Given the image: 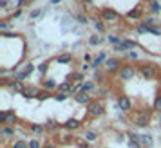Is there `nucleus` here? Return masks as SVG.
I'll use <instances>...</instances> for the list:
<instances>
[{
	"instance_id": "nucleus-1",
	"label": "nucleus",
	"mask_w": 161,
	"mask_h": 148,
	"mask_svg": "<svg viewBox=\"0 0 161 148\" xmlns=\"http://www.w3.org/2000/svg\"><path fill=\"white\" fill-rule=\"evenodd\" d=\"M138 74L147 82H154V80L159 78L161 69L154 61H141V63H138Z\"/></svg>"
},
{
	"instance_id": "nucleus-2",
	"label": "nucleus",
	"mask_w": 161,
	"mask_h": 148,
	"mask_svg": "<svg viewBox=\"0 0 161 148\" xmlns=\"http://www.w3.org/2000/svg\"><path fill=\"white\" fill-rule=\"evenodd\" d=\"M103 114H105V103H103L102 99H92L91 103L85 107V116H87L89 119H98L102 118Z\"/></svg>"
},
{
	"instance_id": "nucleus-3",
	"label": "nucleus",
	"mask_w": 161,
	"mask_h": 148,
	"mask_svg": "<svg viewBox=\"0 0 161 148\" xmlns=\"http://www.w3.org/2000/svg\"><path fill=\"white\" fill-rule=\"evenodd\" d=\"M138 74V65L136 63H130V61H123V65L119 69V72H118V78H119V82H130L132 78Z\"/></svg>"
},
{
	"instance_id": "nucleus-4",
	"label": "nucleus",
	"mask_w": 161,
	"mask_h": 148,
	"mask_svg": "<svg viewBox=\"0 0 161 148\" xmlns=\"http://www.w3.org/2000/svg\"><path fill=\"white\" fill-rule=\"evenodd\" d=\"M150 116H152V110H148V107H145V108L138 110L132 116V123L139 128H147L148 123H150Z\"/></svg>"
},
{
	"instance_id": "nucleus-5",
	"label": "nucleus",
	"mask_w": 161,
	"mask_h": 148,
	"mask_svg": "<svg viewBox=\"0 0 161 148\" xmlns=\"http://www.w3.org/2000/svg\"><path fill=\"white\" fill-rule=\"evenodd\" d=\"M121 65H123V60H121V58H118V56H110V58L105 61V65H103V71H105V74H107V76L114 78V76L119 72Z\"/></svg>"
},
{
	"instance_id": "nucleus-6",
	"label": "nucleus",
	"mask_w": 161,
	"mask_h": 148,
	"mask_svg": "<svg viewBox=\"0 0 161 148\" xmlns=\"http://www.w3.org/2000/svg\"><path fill=\"white\" fill-rule=\"evenodd\" d=\"M0 83H2V87H6V89L11 90L13 94H24V90L27 87V85H24V82H20V80H8V78H2Z\"/></svg>"
},
{
	"instance_id": "nucleus-7",
	"label": "nucleus",
	"mask_w": 161,
	"mask_h": 148,
	"mask_svg": "<svg viewBox=\"0 0 161 148\" xmlns=\"http://www.w3.org/2000/svg\"><path fill=\"white\" fill-rule=\"evenodd\" d=\"M100 18H102L105 24H118L121 20V15L112 8H103L102 11H100Z\"/></svg>"
},
{
	"instance_id": "nucleus-8",
	"label": "nucleus",
	"mask_w": 161,
	"mask_h": 148,
	"mask_svg": "<svg viewBox=\"0 0 161 148\" xmlns=\"http://www.w3.org/2000/svg\"><path fill=\"white\" fill-rule=\"evenodd\" d=\"M33 72H35V65H33L31 61H27V63H24L22 71H13V80H20V82H24V80L31 78V74Z\"/></svg>"
},
{
	"instance_id": "nucleus-9",
	"label": "nucleus",
	"mask_w": 161,
	"mask_h": 148,
	"mask_svg": "<svg viewBox=\"0 0 161 148\" xmlns=\"http://www.w3.org/2000/svg\"><path fill=\"white\" fill-rule=\"evenodd\" d=\"M123 18L125 20H138V22H141V20L145 18V8H143L141 4H138L136 8H132L130 11H127Z\"/></svg>"
},
{
	"instance_id": "nucleus-10",
	"label": "nucleus",
	"mask_w": 161,
	"mask_h": 148,
	"mask_svg": "<svg viewBox=\"0 0 161 148\" xmlns=\"http://www.w3.org/2000/svg\"><path fill=\"white\" fill-rule=\"evenodd\" d=\"M116 105L121 112H132L134 110V101H132L127 94H119L118 99H116Z\"/></svg>"
},
{
	"instance_id": "nucleus-11",
	"label": "nucleus",
	"mask_w": 161,
	"mask_h": 148,
	"mask_svg": "<svg viewBox=\"0 0 161 148\" xmlns=\"http://www.w3.org/2000/svg\"><path fill=\"white\" fill-rule=\"evenodd\" d=\"M56 92H60V94H67V96H76V90H74V83L69 82V80H65V82H62L58 85V89H56Z\"/></svg>"
},
{
	"instance_id": "nucleus-12",
	"label": "nucleus",
	"mask_w": 161,
	"mask_h": 148,
	"mask_svg": "<svg viewBox=\"0 0 161 148\" xmlns=\"http://www.w3.org/2000/svg\"><path fill=\"white\" fill-rule=\"evenodd\" d=\"M40 89H42L40 85H27L22 96L25 98V99H36V98L40 96V92H42Z\"/></svg>"
},
{
	"instance_id": "nucleus-13",
	"label": "nucleus",
	"mask_w": 161,
	"mask_h": 148,
	"mask_svg": "<svg viewBox=\"0 0 161 148\" xmlns=\"http://www.w3.org/2000/svg\"><path fill=\"white\" fill-rule=\"evenodd\" d=\"M92 99H94V98H92V94L83 92V90H81V92H78V94L74 96V101H76V103H78V105H85V107H87Z\"/></svg>"
},
{
	"instance_id": "nucleus-14",
	"label": "nucleus",
	"mask_w": 161,
	"mask_h": 148,
	"mask_svg": "<svg viewBox=\"0 0 161 148\" xmlns=\"http://www.w3.org/2000/svg\"><path fill=\"white\" fill-rule=\"evenodd\" d=\"M58 85H60V83H56L53 78H42V82H40V87H42L44 90H49V92H53V90L56 92Z\"/></svg>"
},
{
	"instance_id": "nucleus-15",
	"label": "nucleus",
	"mask_w": 161,
	"mask_h": 148,
	"mask_svg": "<svg viewBox=\"0 0 161 148\" xmlns=\"http://www.w3.org/2000/svg\"><path fill=\"white\" fill-rule=\"evenodd\" d=\"M81 125H83V123H81L78 118H69L65 123H64V128H65V130H69V132H74V130L81 128Z\"/></svg>"
},
{
	"instance_id": "nucleus-16",
	"label": "nucleus",
	"mask_w": 161,
	"mask_h": 148,
	"mask_svg": "<svg viewBox=\"0 0 161 148\" xmlns=\"http://www.w3.org/2000/svg\"><path fill=\"white\" fill-rule=\"evenodd\" d=\"M54 61L60 63V65H67V63H73L74 61V56L71 54V52H62V54H58V56H54Z\"/></svg>"
},
{
	"instance_id": "nucleus-17",
	"label": "nucleus",
	"mask_w": 161,
	"mask_h": 148,
	"mask_svg": "<svg viewBox=\"0 0 161 148\" xmlns=\"http://www.w3.org/2000/svg\"><path fill=\"white\" fill-rule=\"evenodd\" d=\"M107 54H105V52H100V54H98V56H96L94 60H92V63H91V67H92V69H94V71H98V69H100V67H103L105 65V61H107Z\"/></svg>"
},
{
	"instance_id": "nucleus-18",
	"label": "nucleus",
	"mask_w": 161,
	"mask_h": 148,
	"mask_svg": "<svg viewBox=\"0 0 161 148\" xmlns=\"http://www.w3.org/2000/svg\"><path fill=\"white\" fill-rule=\"evenodd\" d=\"M44 126H45V132H49V134H56L64 125H60L58 121H54V119H49V121H45V123H44Z\"/></svg>"
},
{
	"instance_id": "nucleus-19",
	"label": "nucleus",
	"mask_w": 161,
	"mask_h": 148,
	"mask_svg": "<svg viewBox=\"0 0 161 148\" xmlns=\"http://www.w3.org/2000/svg\"><path fill=\"white\" fill-rule=\"evenodd\" d=\"M18 125V116H16L15 110H8V116H6V121L2 126H16Z\"/></svg>"
},
{
	"instance_id": "nucleus-20",
	"label": "nucleus",
	"mask_w": 161,
	"mask_h": 148,
	"mask_svg": "<svg viewBox=\"0 0 161 148\" xmlns=\"http://www.w3.org/2000/svg\"><path fill=\"white\" fill-rule=\"evenodd\" d=\"M67 80H69V82H73L74 85H76V83H85V74L81 72V71H76V72L69 74V76H67Z\"/></svg>"
},
{
	"instance_id": "nucleus-21",
	"label": "nucleus",
	"mask_w": 161,
	"mask_h": 148,
	"mask_svg": "<svg viewBox=\"0 0 161 148\" xmlns=\"http://www.w3.org/2000/svg\"><path fill=\"white\" fill-rule=\"evenodd\" d=\"M27 128H29V132L35 134V135H42V134L45 132V126L42 125V123H29Z\"/></svg>"
},
{
	"instance_id": "nucleus-22",
	"label": "nucleus",
	"mask_w": 161,
	"mask_h": 148,
	"mask_svg": "<svg viewBox=\"0 0 161 148\" xmlns=\"http://www.w3.org/2000/svg\"><path fill=\"white\" fill-rule=\"evenodd\" d=\"M121 45H123L125 52H130L134 51L136 47H139V44L136 42V40H130V38H123V42H121Z\"/></svg>"
},
{
	"instance_id": "nucleus-23",
	"label": "nucleus",
	"mask_w": 161,
	"mask_h": 148,
	"mask_svg": "<svg viewBox=\"0 0 161 148\" xmlns=\"http://www.w3.org/2000/svg\"><path fill=\"white\" fill-rule=\"evenodd\" d=\"M148 2V11H150V15H159L161 13V4L159 0H147Z\"/></svg>"
},
{
	"instance_id": "nucleus-24",
	"label": "nucleus",
	"mask_w": 161,
	"mask_h": 148,
	"mask_svg": "<svg viewBox=\"0 0 161 148\" xmlns=\"http://www.w3.org/2000/svg\"><path fill=\"white\" fill-rule=\"evenodd\" d=\"M109 94H110V89L103 85V87H98V89L94 90V94H92V96H94L96 99H105V98L109 96Z\"/></svg>"
},
{
	"instance_id": "nucleus-25",
	"label": "nucleus",
	"mask_w": 161,
	"mask_h": 148,
	"mask_svg": "<svg viewBox=\"0 0 161 148\" xmlns=\"http://www.w3.org/2000/svg\"><path fill=\"white\" fill-rule=\"evenodd\" d=\"M0 135H2L4 139L15 137V126H2V128H0Z\"/></svg>"
},
{
	"instance_id": "nucleus-26",
	"label": "nucleus",
	"mask_w": 161,
	"mask_h": 148,
	"mask_svg": "<svg viewBox=\"0 0 161 148\" xmlns=\"http://www.w3.org/2000/svg\"><path fill=\"white\" fill-rule=\"evenodd\" d=\"M81 139H85L87 143H94V141L98 139V134H96L94 130H85L83 135H81Z\"/></svg>"
},
{
	"instance_id": "nucleus-27",
	"label": "nucleus",
	"mask_w": 161,
	"mask_h": 148,
	"mask_svg": "<svg viewBox=\"0 0 161 148\" xmlns=\"http://www.w3.org/2000/svg\"><path fill=\"white\" fill-rule=\"evenodd\" d=\"M103 42H105V38H103L102 34H92V36H89V45H92V47L102 45Z\"/></svg>"
},
{
	"instance_id": "nucleus-28",
	"label": "nucleus",
	"mask_w": 161,
	"mask_h": 148,
	"mask_svg": "<svg viewBox=\"0 0 161 148\" xmlns=\"http://www.w3.org/2000/svg\"><path fill=\"white\" fill-rule=\"evenodd\" d=\"M141 24H145L147 27H152V25H158V20H156V16L154 15H147L145 18H143V20H141Z\"/></svg>"
},
{
	"instance_id": "nucleus-29",
	"label": "nucleus",
	"mask_w": 161,
	"mask_h": 148,
	"mask_svg": "<svg viewBox=\"0 0 161 148\" xmlns=\"http://www.w3.org/2000/svg\"><path fill=\"white\" fill-rule=\"evenodd\" d=\"M154 112H158V114H161V90H158V94H156V98H154V105H152Z\"/></svg>"
},
{
	"instance_id": "nucleus-30",
	"label": "nucleus",
	"mask_w": 161,
	"mask_h": 148,
	"mask_svg": "<svg viewBox=\"0 0 161 148\" xmlns=\"http://www.w3.org/2000/svg\"><path fill=\"white\" fill-rule=\"evenodd\" d=\"M94 27H96V31H98V34H102V33H105V29H107V24L103 22L102 18H96L94 20Z\"/></svg>"
},
{
	"instance_id": "nucleus-31",
	"label": "nucleus",
	"mask_w": 161,
	"mask_h": 148,
	"mask_svg": "<svg viewBox=\"0 0 161 148\" xmlns=\"http://www.w3.org/2000/svg\"><path fill=\"white\" fill-rule=\"evenodd\" d=\"M11 148H29V141L25 139H15L11 143Z\"/></svg>"
},
{
	"instance_id": "nucleus-32",
	"label": "nucleus",
	"mask_w": 161,
	"mask_h": 148,
	"mask_svg": "<svg viewBox=\"0 0 161 148\" xmlns=\"http://www.w3.org/2000/svg\"><path fill=\"white\" fill-rule=\"evenodd\" d=\"M141 145H143V146L145 148H152V145H154V139H152V135H148V134H147V135H141Z\"/></svg>"
},
{
	"instance_id": "nucleus-33",
	"label": "nucleus",
	"mask_w": 161,
	"mask_h": 148,
	"mask_svg": "<svg viewBox=\"0 0 161 148\" xmlns=\"http://www.w3.org/2000/svg\"><path fill=\"white\" fill-rule=\"evenodd\" d=\"M107 40H109V44H112V45H119L121 42H123V38L119 36V34H114V33H112V34H109V38H107Z\"/></svg>"
},
{
	"instance_id": "nucleus-34",
	"label": "nucleus",
	"mask_w": 161,
	"mask_h": 148,
	"mask_svg": "<svg viewBox=\"0 0 161 148\" xmlns=\"http://www.w3.org/2000/svg\"><path fill=\"white\" fill-rule=\"evenodd\" d=\"M74 137L71 135V134H65V135H58V143H62V145H69V143H73Z\"/></svg>"
},
{
	"instance_id": "nucleus-35",
	"label": "nucleus",
	"mask_w": 161,
	"mask_h": 148,
	"mask_svg": "<svg viewBox=\"0 0 161 148\" xmlns=\"http://www.w3.org/2000/svg\"><path fill=\"white\" fill-rule=\"evenodd\" d=\"M105 76H107L105 71H100V69H98V71H94V82L103 83V82H105Z\"/></svg>"
},
{
	"instance_id": "nucleus-36",
	"label": "nucleus",
	"mask_w": 161,
	"mask_h": 148,
	"mask_svg": "<svg viewBox=\"0 0 161 148\" xmlns=\"http://www.w3.org/2000/svg\"><path fill=\"white\" fill-rule=\"evenodd\" d=\"M47 71H49V61H42V63L38 65V72L42 74V78H45Z\"/></svg>"
},
{
	"instance_id": "nucleus-37",
	"label": "nucleus",
	"mask_w": 161,
	"mask_h": 148,
	"mask_svg": "<svg viewBox=\"0 0 161 148\" xmlns=\"http://www.w3.org/2000/svg\"><path fill=\"white\" fill-rule=\"evenodd\" d=\"M54 96V94H51V92H49V90H42V92H40V96L36 98L38 101H45V99H49V98H53Z\"/></svg>"
},
{
	"instance_id": "nucleus-38",
	"label": "nucleus",
	"mask_w": 161,
	"mask_h": 148,
	"mask_svg": "<svg viewBox=\"0 0 161 148\" xmlns=\"http://www.w3.org/2000/svg\"><path fill=\"white\" fill-rule=\"evenodd\" d=\"M76 20H78L81 25H85V24H89V16L85 15V13H78V15H76Z\"/></svg>"
},
{
	"instance_id": "nucleus-39",
	"label": "nucleus",
	"mask_w": 161,
	"mask_h": 148,
	"mask_svg": "<svg viewBox=\"0 0 161 148\" xmlns=\"http://www.w3.org/2000/svg\"><path fill=\"white\" fill-rule=\"evenodd\" d=\"M148 33L154 34V36H161V25H152V27H148Z\"/></svg>"
},
{
	"instance_id": "nucleus-40",
	"label": "nucleus",
	"mask_w": 161,
	"mask_h": 148,
	"mask_svg": "<svg viewBox=\"0 0 161 148\" xmlns=\"http://www.w3.org/2000/svg\"><path fill=\"white\" fill-rule=\"evenodd\" d=\"M136 31H138L139 34H147V33H148V27H147L145 24L138 22V25H136Z\"/></svg>"
},
{
	"instance_id": "nucleus-41",
	"label": "nucleus",
	"mask_w": 161,
	"mask_h": 148,
	"mask_svg": "<svg viewBox=\"0 0 161 148\" xmlns=\"http://www.w3.org/2000/svg\"><path fill=\"white\" fill-rule=\"evenodd\" d=\"M76 148H91V143H87L85 139H78L76 141Z\"/></svg>"
},
{
	"instance_id": "nucleus-42",
	"label": "nucleus",
	"mask_w": 161,
	"mask_h": 148,
	"mask_svg": "<svg viewBox=\"0 0 161 148\" xmlns=\"http://www.w3.org/2000/svg\"><path fill=\"white\" fill-rule=\"evenodd\" d=\"M9 27H11V25H9L8 20H2V22H0V33H8Z\"/></svg>"
},
{
	"instance_id": "nucleus-43",
	"label": "nucleus",
	"mask_w": 161,
	"mask_h": 148,
	"mask_svg": "<svg viewBox=\"0 0 161 148\" xmlns=\"http://www.w3.org/2000/svg\"><path fill=\"white\" fill-rule=\"evenodd\" d=\"M44 143H40L38 139H29V148H42Z\"/></svg>"
},
{
	"instance_id": "nucleus-44",
	"label": "nucleus",
	"mask_w": 161,
	"mask_h": 148,
	"mask_svg": "<svg viewBox=\"0 0 161 148\" xmlns=\"http://www.w3.org/2000/svg\"><path fill=\"white\" fill-rule=\"evenodd\" d=\"M125 58L129 60V61H136V60H138V52H134V51H130V52H125Z\"/></svg>"
},
{
	"instance_id": "nucleus-45",
	"label": "nucleus",
	"mask_w": 161,
	"mask_h": 148,
	"mask_svg": "<svg viewBox=\"0 0 161 148\" xmlns=\"http://www.w3.org/2000/svg\"><path fill=\"white\" fill-rule=\"evenodd\" d=\"M127 146L129 148H143V145H141V141H129Z\"/></svg>"
},
{
	"instance_id": "nucleus-46",
	"label": "nucleus",
	"mask_w": 161,
	"mask_h": 148,
	"mask_svg": "<svg viewBox=\"0 0 161 148\" xmlns=\"http://www.w3.org/2000/svg\"><path fill=\"white\" fill-rule=\"evenodd\" d=\"M42 148H58V143L56 141H45Z\"/></svg>"
},
{
	"instance_id": "nucleus-47",
	"label": "nucleus",
	"mask_w": 161,
	"mask_h": 148,
	"mask_svg": "<svg viewBox=\"0 0 161 148\" xmlns=\"http://www.w3.org/2000/svg\"><path fill=\"white\" fill-rule=\"evenodd\" d=\"M53 98H54L56 101H65L69 96H67V94H60V92H54V96H53Z\"/></svg>"
},
{
	"instance_id": "nucleus-48",
	"label": "nucleus",
	"mask_w": 161,
	"mask_h": 148,
	"mask_svg": "<svg viewBox=\"0 0 161 148\" xmlns=\"http://www.w3.org/2000/svg\"><path fill=\"white\" fill-rule=\"evenodd\" d=\"M40 15H42V11H40V9H33V11L29 13V18H36V16H40Z\"/></svg>"
},
{
	"instance_id": "nucleus-49",
	"label": "nucleus",
	"mask_w": 161,
	"mask_h": 148,
	"mask_svg": "<svg viewBox=\"0 0 161 148\" xmlns=\"http://www.w3.org/2000/svg\"><path fill=\"white\" fill-rule=\"evenodd\" d=\"M92 56H91V54H89V52H85V54H83V61H85V63H92Z\"/></svg>"
},
{
	"instance_id": "nucleus-50",
	"label": "nucleus",
	"mask_w": 161,
	"mask_h": 148,
	"mask_svg": "<svg viewBox=\"0 0 161 148\" xmlns=\"http://www.w3.org/2000/svg\"><path fill=\"white\" fill-rule=\"evenodd\" d=\"M6 116H8V110H2V112H0V125H4V121H6Z\"/></svg>"
},
{
	"instance_id": "nucleus-51",
	"label": "nucleus",
	"mask_w": 161,
	"mask_h": 148,
	"mask_svg": "<svg viewBox=\"0 0 161 148\" xmlns=\"http://www.w3.org/2000/svg\"><path fill=\"white\" fill-rule=\"evenodd\" d=\"M114 52H125L123 45H121V44H119V45H114Z\"/></svg>"
},
{
	"instance_id": "nucleus-52",
	"label": "nucleus",
	"mask_w": 161,
	"mask_h": 148,
	"mask_svg": "<svg viewBox=\"0 0 161 148\" xmlns=\"http://www.w3.org/2000/svg\"><path fill=\"white\" fill-rule=\"evenodd\" d=\"M22 15V9H16L15 13H13V15H11V18H13V20H15V18H18V16Z\"/></svg>"
},
{
	"instance_id": "nucleus-53",
	"label": "nucleus",
	"mask_w": 161,
	"mask_h": 148,
	"mask_svg": "<svg viewBox=\"0 0 161 148\" xmlns=\"http://www.w3.org/2000/svg\"><path fill=\"white\" fill-rule=\"evenodd\" d=\"M8 0H0V9H8Z\"/></svg>"
},
{
	"instance_id": "nucleus-54",
	"label": "nucleus",
	"mask_w": 161,
	"mask_h": 148,
	"mask_svg": "<svg viewBox=\"0 0 161 148\" xmlns=\"http://www.w3.org/2000/svg\"><path fill=\"white\" fill-rule=\"evenodd\" d=\"M89 67H91V63H85V65H81V72H85V71H89Z\"/></svg>"
},
{
	"instance_id": "nucleus-55",
	"label": "nucleus",
	"mask_w": 161,
	"mask_h": 148,
	"mask_svg": "<svg viewBox=\"0 0 161 148\" xmlns=\"http://www.w3.org/2000/svg\"><path fill=\"white\" fill-rule=\"evenodd\" d=\"M80 2H83V4H87V6H91V4H92V0H80Z\"/></svg>"
},
{
	"instance_id": "nucleus-56",
	"label": "nucleus",
	"mask_w": 161,
	"mask_h": 148,
	"mask_svg": "<svg viewBox=\"0 0 161 148\" xmlns=\"http://www.w3.org/2000/svg\"><path fill=\"white\" fill-rule=\"evenodd\" d=\"M58 2H62V0H53V4H58Z\"/></svg>"
}]
</instances>
